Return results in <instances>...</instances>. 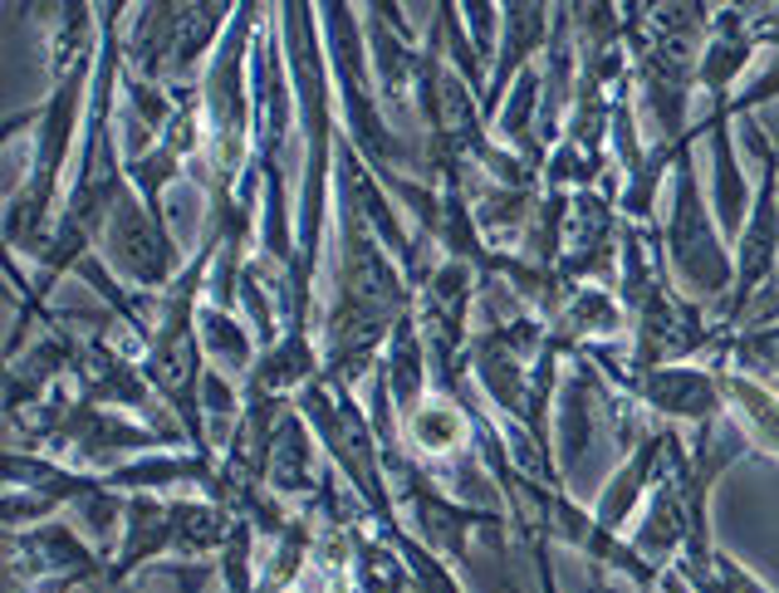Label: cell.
<instances>
[{
  "label": "cell",
  "instance_id": "6da1fadb",
  "mask_svg": "<svg viewBox=\"0 0 779 593\" xmlns=\"http://www.w3.org/2000/svg\"><path fill=\"white\" fill-rule=\"evenodd\" d=\"M417 441L422 447H432V451L457 447L461 441V417L451 407H441V402H432V407L417 417Z\"/></svg>",
  "mask_w": 779,
  "mask_h": 593
}]
</instances>
